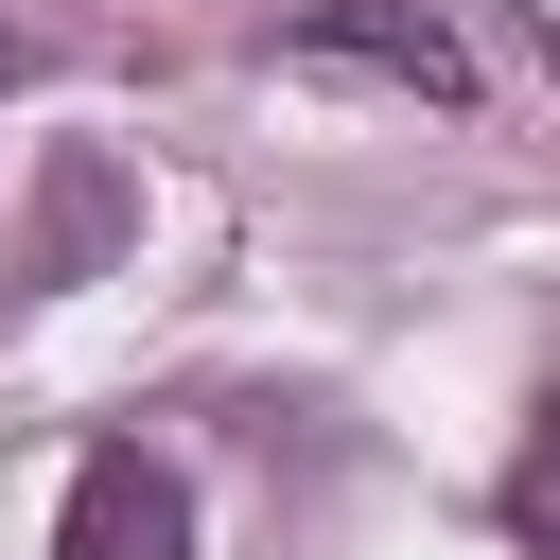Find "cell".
<instances>
[{
	"label": "cell",
	"mask_w": 560,
	"mask_h": 560,
	"mask_svg": "<svg viewBox=\"0 0 560 560\" xmlns=\"http://www.w3.org/2000/svg\"><path fill=\"white\" fill-rule=\"evenodd\" d=\"M52 560H192V490H175V455L105 438V455L52 490Z\"/></svg>",
	"instance_id": "6da1fadb"
},
{
	"label": "cell",
	"mask_w": 560,
	"mask_h": 560,
	"mask_svg": "<svg viewBox=\"0 0 560 560\" xmlns=\"http://www.w3.org/2000/svg\"><path fill=\"white\" fill-rule=\"evenodd\" d=\"M298 52L385 70V88H420V105H455V88H472V70H455V35H438V18H402V0H315V18H298Z\"/></svg>",
	"instance_id": "7a4b0ae2"
},
{
	"label": "cell",
	"mask_w": 560,
	"mask_h": 560,
	"mask_svg": "<svg viewBox=\"0 0 560 560\" xmlns=\"http://www.w3.org/2000/svg\"><path fill=\"white\" fill-rule=\"evenodd\" d=\"M508 542L525 560H560V402L525 420V455H508Z\"/></svg>",
	"instance_id": "3957f363"
},
{
	"label": "cell",
	"mask_w": 560,
	"mask_h": 560,
	"mask_svg": "<svg viewBox=\"0 0 560 560\" xmlns=\"http://www.w3.org/2000/svg\"><path fill=\"white\" fill-rule=\"evenodd\" d=\"M0 88H18V18H0Z\"/></svg>",
	"instance_id": "277c9868"
}]
</instances>
